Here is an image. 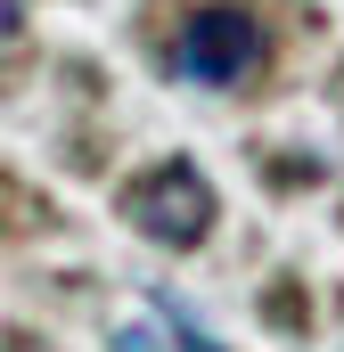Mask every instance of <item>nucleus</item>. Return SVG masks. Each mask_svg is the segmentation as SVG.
Returning <instances> with one entry per match:
<instances>
[{"label": "nucleus", "mask_w": 344, "mask_h": 352, "mask_svg": "<svg viewBox=\"0 0 344 352\" xmlns=\"http://www.w3.org/2000/svg\"><path fill=\"white\" fill-rule=\"evenodd\" d=\"M115 352H172V344H164L156 320H123V328H115Z\"/></svg>", "instance_id": "7ed1b4c3"}, {"label": "nucleus", "mask_w": 344, "mask_h": 352, "mask_svg": "<svg viewBox=\"0 0 344 352\" xmlns=\"http://www.w3.org/2000/svg\"><path fill=\"white\" fill-rule=\"evenodd\" d=\"M17 25H25V16H17V0H0V58H8V41H17Z\"/></svg>", "instance_id": "20e7f679"}, {"label": "nucleus", "mask_w": 344, "mask_h": 352, "mask_svg": "<svg viewBox=\"0 0 344 352\" xmlns=\"http://www.w3.org/2000/svg\"><path fill=\"white\" fill-rule=\"evenodd\" d=\"M0 352H50V344H33V336H0Z\"/></svg>", "instance_id": "39448f33"}, {"label": "nucleus", "mask_w": 344, "mask_h": 352, "mask_svg": "<svg viewBox=\"0 0 344 352\" xmlns=\"http://www.w3.org/2000/svg\"><path fill=\"white\" fill-rule=\"evenodd\" d=\"M255 50H262V33H255L246 8H197V16L180 25V41H172V66H180V82L230 90V82H246Z\"/></svg>", "instance_id": "f03ea898"}, {"label": "nucleus", "mask_w": 344, "mask_h": 352, "mask_svg": "<svg viewBox=\"0 0 344 352\" xmlns=\"http://www.w3.org/2000/svg\"><path fill=\"white\" fill-rule=\"evenodd\" d=\"M213 213H222V197H213V180L197 173V164H156V173H140L123 188V221L148 238V246H205L213 238Z\"/></svg>", "instance_id": "f257e3e1"}]
</instances>
